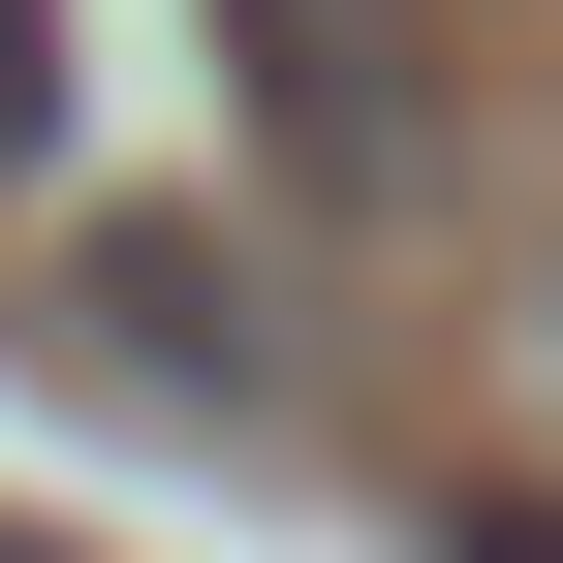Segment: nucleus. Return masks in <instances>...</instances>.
<instances>
[{"label":"nucleus","mask_w":563,"mask_h":563,"mask_svg":"<svg viewBox=\"0 0 563 563\" xmlns=\"http://www.w3.org/2000/svg\"><path fill=\"white\" fill-rule=\"evenodd\" d=\"M532 376H563V282H532Z\"/></svg>","instance_id":"2"},{"label":"nucleus","mask_w":563,"mask_h":563,"mask_svg":"<svg viewBox=\"0 0 563 563\" xmlns=\"http://www.w3.org/2000/svg\"><path fill=\"white\" fill-rule=\"evenodd\" d=\"M63 344L157 376V407H282V376H251V282L188 251V220H95V251H63Z\"/></svg>","instance_id":"1"}]
</instances>
